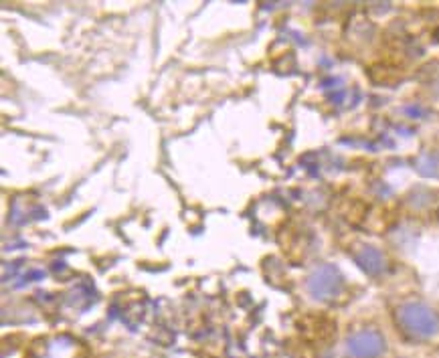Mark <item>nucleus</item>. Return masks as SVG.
Wrapping results in <instances>:
<instances>
[{"mask_svg": "<svg viewBox=\"0 0 439 358\" xmlns=\"http://www.w3.org/2000/svg\"><path fill=\"white\" fill-rule=\"evenodd\" d=\"M395 322L409 338L427 340L439 332V314L423 302H405L395 310Z\"/></svg>", "mask_w": 439, "mask_h": 358, "instance_id": "obj_1", "label": "nucleus"}, {"mask_svg": "<svg viewBox=\"0 0 439 358\" xmlns=\"http://www.w3.org/2000/svg\"><path fill=\"white\" fill-rule=\"evenodd\" d=\"M342 288H345V279L340 276V271L330 264L316 267L308 278V292L322 302H330L334 298H338Z\"/></svg>", "mask_w": 439, "mask_h": 358, "instance_id": "obj_2", "label": "nucleus"}, {"mask_svg": "<svg viewBox=\"0 0 439 358\" xmlns=\"http://www.w3.org/2000/svg\"><path fill=\"white\" fill-rule=\"evenodd\" d=\"M385 348V336L373 328L354 332L346 340V354L350 358H379L383 357Z\"/></svg>", "mask_w": 439, "mask_h": 358, "instance_id": "obj_3", "label": "nucleus"}, {"mask_svg": "<svg viewBox=\"0 0 439 358\" xmlns=\"http://www.w3.org/2000/svg\"><path fill=\"white\" fill-rule=\"evenodd\" d=\"M357 264H359L369 276H379L385 269V257L373 245H360L357 251L352 253Z\"/></svg>", "mask_w": 439, "mask_h": 358, "instance_id": "obj_4", "label": "nucleus"}]
</instances>
